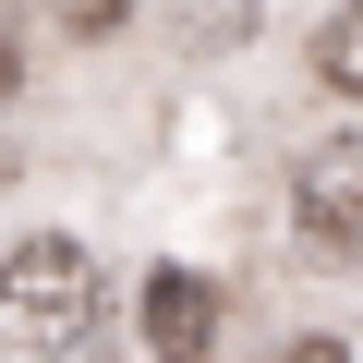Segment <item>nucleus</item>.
<instances>
[{"instance_id": "1", "label": "nucleus", "mask_w": 363, "mask_h": 363, "mask_svg": "<svg viewBox=\"0 0 363 363\" xmlns=\"http://www.w3.org/2000/svg\"><path fill=\"white\" fill-rule=\"evenodd\" d=\"M97 327V255L61 230H25L0 255V363H73Z\"/></svg>"}, {"instance_id": "2", "label": "nucleus", "mask_w": 363, "mask_h": 363, "mask_svg": "<svg viewBox=\"0 0 363 363\" xmlns=\"http://www.w3.org/2000/svg\"><path fill=\"white\" fill-rule=\"evenodd\" d=\"M291 218L327 255H363V121H339V133H315L291 157Z\"/></svg>"}, {"instance_id": "3", "label": "nucleus", "mask_w": 363, "mask_h": 363, "mask_svg": "<svg viewBox=\"0 0 363 363\" xmlns=\"http://www.w3.org/2000/svg\"><path fill=\"white\" fill-rule=\"evenodd\" d=\"M206 279H182V267H157V291H145V327H157V363H182V351H194L206 339Z\"/></svg>"}, {"instance_id": "4", "label": "nucleus", "mask_w": 363, "mask_h": 363, "mask_svg": "<svg viewBox=\"0 0 363 363\" xmlns=\"http://www.w3.org/2000/svg\"><path fill=\"white\" fill-rule=\"evenodd\" d=\"M315 61H327V85H339V97L363 109V0H351V13L327 25V49H315Z\"/></svg>"}, {"instance_id": "5", "label": "nucleus", "mask_w": 363, "mask_h": 363, "mask_svg": "<svg viewBox=\"0 0 363 363\" xmlns=\"http://www.w3.org/2000/svg\"><path fill=\"white\" fill-rule=\"evenodd\" d=\"M37 13H49V25H61V37H109V25H121V13H133V0H37Z\"/></svg>"}, {"instance_id": "6", "label": "nucleus", "mask_w": 363, "mask_h": 363, "mask_svg": "<svg viewBox=\"0 0 363 363\" xmlns=\"http://www.w3.org/2000/svg\"><path fill=\"white\" fill-rule=\"evenodd\" d=\"M13 97H25V37L0 25V109H13Z\"/></svg>"}, {"instance_id": "7", "label": "nucleus", "mask_w": 363, "mask_h": 363, "mask_svg": "<svg viewBox=\"0 0 363 363\" xmlns=\"http://www.w3.org/2000/svg\"><path fill=\"white\" fill-rule=\"evenodd\" d=\"M279 363H351V351H339V339H291Z\"/></svg>"}, {"instance_id": "8", "label": "nucleus", "mask_w": 363, "mask_h": 363, "mask_svg": "<svg viewBox=\"0 0 363 363\" xmlns=\"http://www.w3.org/2000/svg\"><path fill=\"white\" fill-rule=\"evenodd\" d=\"M0 182H13V145H0Z\"/></svg>"}]
</instances>
